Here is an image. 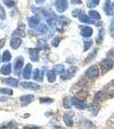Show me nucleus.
Returning <instances> with one entry per match:
<instances>
[{
	"instance_id": "obj_1",
	"label": "nucleus",
	"mask_w": 114,
	"mask_h": 129,
	"mask_svg": "<svg viewBox=\"0 0 114 129\" xmlns=\"http://www.w3.org/2000/svg\"><path fill=\"white\" fill-rule=\"evenodd\" d=\"M76 66H70V67L68 68L66 71H64V72L61 74V79L63 80H67L71 78L72 77L74 76V74L76 73Z\"/></svg>"
},
{
	"instance_id": "obj_2",
	"label": "nucleus",
	"mask_w": 114,
	"mask_h": 129,
	"mask_svg": "<svg viewBox=\"0 0 114 129\" xmlns=\"http://www.w3.org/2000/svg\"><path fill=\"white\" fill-rule=\"evenodd\" d=\"M99 68H98V66H90L88 69H87L86 72H85L86 76L88 77V78H96V77L99 76Z\"/></svg>"
},
{
	"instance_id": "obj_3",
	"label": "nucleus",
	"mask_w": 114,
	"mask_h": 129,
	"mask_svg": "<svg viewBox=\"0 0 114 129\" xmlns=\"http://www.w3.org/2000/svg\"><path fill=\"white\" fill-rule=\"evenodd\" d=\"M68 6H69V4H68V0H57L55 2V7L57 10L60 13L65 11L66 10L68 9Z\"/></svg>"
},
{
	"instance_id": "obj_4",
	"label": "nucleus",
	"mask_w": 114,
	"mask_h": 129,
	"mask_svg": "<svg viewBox=\"0 0 114 129\" xmlns=\"http://www.w3.org/2000/svg\"><path fill=\"white\" fill-rule=\"evenodd\" d=\"M70 103H71V105L75 106V107L78 109H85L88 107V105H87L84 102L81 101V100L76 98V97H72V98L70 99Z\"/></svg>"
},
{
	"instance_id": "obj_5",
	"label": "nucleus",
	"mask_w": 114,
	"mask_h": 129,
	"mask_svg": "<svg viewBox=\"0 0 114 129\" xmlns=\"http://www.w3.org/2000/svg\"><path fill=\"white\" fill-rule=\"evenodd\" d=\"M23 66V59L22 57H19L16 59L15 64H14V72L16 75H19L22 67Z\"/></svg>"
},
{
	"instance_id": "obj_6",
	"label": "nucleus",
	"mask_w": 114,
	"mask_h": 129,
	"mask_svg": "<svg viewBox=\"0 0 114 129\" xmlns=\"http://www.w3.org/2000/svg\"><path fill=\"white\" fill-rule=\"evenodd\" d=\"M73 118H74V113L73 112H68V113H65V115H64V121L65 122V124L67 125L68 126H71L73 125Z\"/></svg>"
},
{
	"instance_id": "obj_7",
	"label": "nucleus",
	"mask_w": 114,
	"mask_h": 129,
	"mask_svg": "<svg viewBox=\"0 0 114 129\" xmlns=\"http://www.w3.org/2000/svg\"><path fill=\"white\" fill-rule=\"evenodd\" d=\"M22 86L27 89H30V90H39L40 89V85L34 84V83L31 82H24L22 83Z\"/></svg>"
},
{
	"instance_id": "obj_8",
	"label": "nucleus",
	"mask_w": 114,
	"mask_h": 129,
	"mask_svg": "<svg viewBox=\"0 0 114 129\" xmlns=\"http://www.w3.org/2000/svg\"><path fill=\"white\" fill-rule=\"evenodd\" d=\"M45 18H46V22L47 23L51 25L53 22H55L56 20V15L54 14V12L51 11V10H49V11H45Z\"/></svg>"
},
{
	"instance_id": "obj_9",
	"label": "nucleus",
	"mask_w": 114,
	"mask_h": 129,
	"mask_svg": "<svg viewBox=\"0 0 114 129\" xmlns=\"http://www.w3.org/2000/svg\"><path fill=\"white\" fill-rule=\"evenodd\" d=\"M101 66L105 70H110L114 66V61L111 59H105L101 61Z\"/></svg>"
},
{
	"instance_id": "obj_10",
	"label": "nucleus",
	"mask_w": 114,
	"mask_h": 129,
	"mask_svg": "<svg viewBox=\"0 0 114 129\" xmlns=\"http://www.w3.org/2000/svg\"><path fill=\"white\" fill-rule=\"evenodd\" d=\"M81 35L83 37H86V38L90 37L93 35L92 28H90L88 26H82V28H81Z\"/></svg>"
},
{
	"instance_id": "obj_11",
	"label": "nucleus",
	"mask_w": 114,
	"mask_h": 129,
	"mask_svg": "<svg viewBox=\"0 0 114 129\" xmlns=\"http://www.w3.org/2000/svg\"><path fill=\"white\" fill-rule=\"evenodd\" d=\"M34 99V95H25L20 97V102L22 105H28Z\"/></svg>"
},
{
	"instance_id": "obj_12",
	"label": "nucleus",
	"mask_w": 114,
	"mask_h": 129,
	"mask_svg": "<svg viewBox=\"0 0 114 129\" xmlns=\"http://www.w3.org/2000/svg\"><path fill=\"white\" fill-rule=\"evenodd\" d=\"M81 129H95V126L90 120H83L80 123Z\"/></svg>"
},
{
	"instance_id": "obj_13",
	"label": "nucleus",
	"mask_w": 114,
	"mask_h": 129,
	"mask_svg": "<svg viewBox=\"0 0 114 129\" xmlns=\"http://www.w3.org/2000/svg\"><path fill=\"white\" fill-rule=\"evenodd\" d=\"M31 72H32V66L31 64H27L23 70V78L25 79H29L31 77Z\"/></svg>"
},
{
	"instance_id": "obj_14",
	"label": "nucleus",
	"mask_w": 114,
	"mask_h": 129,
	"mask_svg": "<svg viewBox=\"0 0 114 129\" xmlns=\"http://www.w3.org/2000/svg\"><path fill=\"white\" fill-rule=\"evenodd\" d=\"M3 82L5 83V84L10 85V86H12V87L18 86V81L16 80V78H9L3 79Z\"/></svg>"
},
{
	"instance_id": "obj_15",
	"label": "nucleus",
	"mask_w": 114,
	"mask_h": 129,
	"mask_svg": "<svg viewBox=\"0 0 114 129\" xmlns=\"http://www.w3.org/2000/svg\"><path fill=\"white\" fill-rule=\"evenodd\" d=\"M29 57L33 61H38L39 60V52L37 49H29Z\"/></svg>"
},
{
	"instance_id": "obj_16",
	"label": "nucleus",
	"mask_w": 114,
	"mask_h": 129,
	"mask_svg": "<svg viewBox=\"0 0 114 129\" xmlns=\"http://www.w3.org/2000/svg\"><path fill=\"white\" fill-rule=\"evenodd\" d=\"M21 44H22V40L20 38H12V40L10 41V47L13 49H17Z\"/></svg>"
},
{
	"instance_id": "obj_17",
	"label": "nucleus",
	"mask_w": 114,
	"mask_h": 129,
	"mask_svg": "<svg viewBox=\"0 0 114 129\" xmlns=\"http://www.w3.org/2000/svg\"><path fill=\"white\" fill-rule=\"evenodd\" d=\"M24 28H25V27H24V24L23 23H21L19 25V27H18V28L16 29L15 32L13 33V35L14 36H24L25 34H24Z\"/></svg>"
},
{
	"instance_id": "obj_18",
	"label": "nucleus",
	"mask_w": 114,
	"mask_h": 129,
	"mask_svg": "<svg viewBox=\"0 0 114 129\" xmlns=\"http://www.w3.org/2000/svg\"><path fill=\"white\" fill-rule=\"evenodd\" d=\"M40 22V19L37 16H32L28 19V25L30 28H35Z\"/></svg>"
},
{
	"instance_id": "obj_19",
	"label": "nucleus",
	"mask_w": 114,
	"mask_h": 129,
	"mask_svg": "<svg viewBox=\"0 0 114 129\" xmlns=\"http://www.w3.org/2000/svg\"><path fill=\"white\" fill-rule=\"evenodd\" d=\"M1 73L3 75H10L11 73V66L10 64H4L1 67V70H0Z\"/></svg>"
},
{
	"instance_id": "obj_20",
	"label": "nucleus",
	"mask_w": 114,
	"mask_h": 129,
	"mask_svg": "<svg viewBox=\"0 0 114 129\" xmlns=\"http://www.w3.org/2000/svg\"><path fill=\"white\" fill-rule=\"evenodd\" d=\"M46 78L49 83H53L56 80V73L53 70H51L49 72H47L46 73Z\"/></svg>"
},
{
	"instance_id": "obj_21",
	"label": "nucleus",
	"mask_w": 114,
	"mask_h": 129,
	"mask_svg": "<svg viewBox=\"0 0 114 129\" xmlns=\"http://www.w3.org/2000/svg\"><path fill=\"white\" fill-rule=\"evenodd\" d=\"M104 10H105V13H106V15H108V16H111L113 14L111 6V5H110V0H106V2H105Z\"/></svg>"
},
{
	"instance_id": "obj_22",
	"label": "nucleus",
	"mask_w": 114,
	"mask_h": 129,
	"mask_svg": "<svg viewBox=\"0 0 114 129\" xmlns=\"http://www.w3.org/2000/svg\"><path fill=\"white\" fill-rule=\"evenodd\" d=\"M79 20L81 21L82 22H85V23H88V24H92V23H94V22L93 20H91L89 17H88L87 15L85 14H82L80 16H79Z\"/></svg>"
},
{
	"instance_id": "obj_23",
	"label": "nucleus",
	"mask_w": 114,
	"mask_h": 129,
	"mask_svg": "<svg viewBox=\"0 0 114 129\" xmlns=\"http://www.w3.org/2000/svg\"><path fill=\"white\" fill-rule=\"evenodd\" d=\"M53 71H54L56 74H62L64 72V71H65V66H64V64H57V66H55Z\"/></svg>"
},
{
	"instance_id": "obj_24",
	"label": "nucleus",
	"mask_w": 114,
	"mask_h": 129,
	"mask_svg": "<svg viewBox=\"0 0 114 129\" xmlns=\"http://www.w3.org/2000/svg\"><path fill=\"white\" fill-rule=\"evenodd\" d=\"M2 59H3L4 62H9L10 59H11V54L8 50L4 52L3 56H2Z\"/></svg>"
},
{
	"instance_id": "obj_25",
	"label": "nucleus",
	"mask_w": 114,
	"mask_h": 129,
	"mask_svg": "<svg viewBox=\"0 0 114 129\" xmlns=\"http://www.w3.org/2000/svg\"><path fill=\"white\" fill-rule=\"evenodd\" d=\"M88 14H89L90 17H92L93 19H94V20L100 19V15H99L97 11H95V10H90V11L88 12Z\"/></svg>"
},
{
	"instance_id": "obj_26",
	"label": "nucleus",
	"mask_w": 114,
	"mask_h": 129,
	"mask_svg": "<svg viewBox=\"0 0 114 129\" xmlns=\"http://www.w3.org/2000/svg\"><path fill=\"white\" fill-rule=\"evenodd\" d=\"M37 31H38L40 34H45V33L47 32V27L45 26V24L41 23L38 26V28H37Z\"/></svg>"
},
{
	"instance_id": "obj_27",
	"label": "nucleus",
	"mask_w": 114,
	"mask_h": 129,
	"mask_svg": "<svg viewBox=\"0 0 114 129\" xmlns=\"http://www.w3.org/2000/svg\"><path fill=\"white\" fill-rule=\"evenodd\" d=\"M69 22V20H67V18L65 17V16H63V17H60L59 18V27H64L65 26L66 24Z\"/></svg>"
},
{
	"instance_id": "obj_28",
	"label": "nucleus",
	"mask_w": 114,
	"mask_h": 129,
	"mask_svg": "<svg viewBox=\"0 0 114 129\" xmlns=\"http://www.w3.org/2000/svg\"><path fill=\"white\" fill-rule=\"evenodd\" d=\"M0 93H2V94L11 95L12 94H13V90H12V89H10L2 88V89H0Z\"/></svg>"
},
{
	"instance_id": "obj_29",
	"label": "nucleus",
	"mask_w": 114,
	"mask_h": 129,
	"mask_svg": "<svg viewBox=\"0 0 114 129\" xmlns=\"http://www.w3.org/2000/svg\"><path fill=\"white\" fill-rule=\"evenodd\" d=\"M105 95V93L103 92V91H99L98 93H96V95H95L94 96V101H99V100H101L103 98V96Z\"/></svg>"
},
{
	"instance_id": "obj_30",
	"label": "nucleus",
	"mask_w": 114,
	"mask_h": 129,
	"mask_svg": "<svg viewBox=\"0 0 114 129\" xmlns=\"http://www.w3.org/2000/svg\"><path fill=\"white\" fill-rule=\"evenodd\" d=\"M93 44V41L92 40H88V41H84V50L87 51L88 48H90V47Z\"/></svg>"
},
{
	"instance_id": "obj_31",
	"label": "nucleus",
	"mask_w": 114,
	"mask_h": 129,
	"mask_svg": "<svg viewBox=\"0 0 114 129\" xmlns=\"http://www.w3.org/2000/svg\"><path fill=\"white\" fill-rule=\"evenodd\" d=\"M4 4L7 6V7H13L14 5H15V3H14V1L13 0H4Z\"/></svg>"
},
{
	"instance_id": "obj_32",
	"label": "nucleus",
	"mask_w": 114,
	"mask_h": 129,
	"mask_svg": "<svg viewBox=\"0 0 114 129\" xmlns=\"http://www.w3.org/2000/svg\"><path fill=\"white\" fill-rule=\"evenodd\" d=\"M64 106H65V108H66V109H70L71 103H70V100L68 99L67 97H65V98L64 99Z\"/></svg>"
},
{
	"instance_id": "obj_33",
	"label": "nucleus",
	"mask_w": 114,
	"mask_h": 129,
	"mask_svg": "<svg viewBox=\"0 0 114 129\" xmlns=\"http://www.w3.org/2000/svg\"><path fill=\"white\" fill-rule=\"evenodd\" d=\"M5 9L0 5V19L1 20H5Z\"/></svg>"
},
{
	"instance_id": "obj_34",
	"label": "nucleus",
	"mask_w": 114,
	"mask_h": 129,
	"mask_svg": "<svg viewBox=\"0 0 114 129\" xmlns=\"http://www.w3.org/2000/svg\"><path fill=\"white\" fill-rule=\"evenodd\" d=\"M60 42V40H59V36H56L54 39L52 40V41H51V44H52L53 47H58Z\"/></svg>"
},
{
	"instance_id": "obj_35",
	"label": "nucleus",
	"mask_w": 114,
	"mask_h": 129,
	"mask_svg": "<svg viewBox=\"0 0 114 129\" xmlns=\"http://www.w3.org/2000/svg\"><path fill=\"white\" fill-rule=\"evenodd\" d=\"M39 76H40V71L38 69H35L34 71V73H33V78L34 80H37L39 78Z\"/></svg>"
},
{
	"instance_id": "obj_36",
	"label": "nucleus",
	"mask_w": 114,
	"mask_h": 129,
	"mask_svg": "<svg viewBox=\"0 0 114 129\" xmlns=\"http://www.w3.org/2000/svg\"><path fill=\"white\" fill-rule=\"evenodd\" d=\"M110 32H111V35L114 37V19L111 21V27H110Z\"/></svg>"
},
{
	"instance_id": "obj_37",
	"label": "nucleus",
	"mask_w": 114,
	"mask_h": 129,
	"mask_svg": "<svg viewBox=\"0 0 114 129\" xmlns=\"http://www.w3.org/2000/svg\"><path fill=\"white\" fill-rule=\"evenodd\" d=\"M72 15H73V16H75V17H76V16H80L81 15H82V10H75L73 11V13H72Z\"/></svg>"
},
{
	"instance_id": "obj_38",
	"label": "nucleus",
	"mask_w": 114,
	"mask_h": 129,
	"mask_svg": "<svg viewBox=\"0 0 114 129\" xmlns=\"http://www.w3.org/2000/svg\"><path fill=\"white\" fill-rule=\"evenodd\" d=\"M40 103H51L52 102V99L51 98H47V97H43V98L40 99Z\"/></svg>"
},
{
	"instance_id": "obj_39",
	"label": "nucleus",
	"mask_w": 114,
	"mask_h": 129,
	"mask_svg": "<svg viewBox=\"0 0 114 129\" xmlns=\"http://www.w3.org/2000/svg\"><path fill=\"white\" fill-rule=\"evenodd\" d=\"M40 127L39 126H24V129H39Z\"/></svg>"
},
{
	"instance_id": "obj_40",
	"label": "nucleus",
	"mask_w": 114,
	"mask_h": 129,
	"mask_svg": "<svg viewBox=\"0 0 114 129\" xmlns=\"http://www.w3.org/2000/svg\"><path fill=\"white\" fill-rule=\"evenodd\" d=\"M72 4L77 5V4H82V0H71Z\"/></svg>"
},
{
	"instance_id": "obj_41",
	"label": "nucleus",
	"mask_w": 114,
	"mask_h": 129,
	"mask_svg": "<svg viewBox=\"0 0 114 129\" xmlns=\"http://www.w3.org/2000/svg\"><path fill=\"white\" fill-rule=\"evenodd\" d=\"M99 1H100V0H92V3H93V5H94V6H95L99 3Z\"/></svg>"
},
{
	"instance_id": "obj_42",
	"label": "nucleus",
	"mask_w": 114,
	"mask_h": 129,
	"mask_svg": "<svg viewBox=\"0 0 114 129\" xmlns=\"http://www.w3.org/2000/svg\"><path fill=\"white\" fill-rule=\"evenodd\" d=\"M4 45H5V39H2V40L0 41V49L3 47Z\"/></svg>"
},
{
	"instance_id": "obj_43",
	"label": "nucleus",
	"mask_w": 114,
	"mask_h": 129,
	"mask_svg": "<svg viewBox=\"0 0 114 129\" xmlns=\"http://www.w3.org/2000/svg\"><path fill=\"white\" fill-rule=\"evenodd\" d=\"M45 1V0H36V3L38 4V5H40V4L44 3Z\"/></svg>"
},
{
	"instance_id": "obj_44",
	"label": "nucleus",
	"mask_w": 114,
	"mask_h": 129,
	"mask_svg": "<svg viewBox=\"0 0 114 129\" xmlns=\"http://www.w3.org/2000/svg\"><path fill=\"white\" fill-rule=\"evenodd\" d=\"M112 7H113V9H114V3L112 4Z\"/></svg>"
}]
</instances>
